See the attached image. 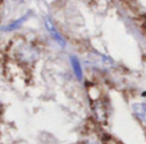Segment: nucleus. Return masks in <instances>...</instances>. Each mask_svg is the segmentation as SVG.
Returning <instances> with one entry per match:
<instances>
[{
  "label": "nucleus",
  "instance_id": "obj_4",
  "mask_svg": "<svg viewBox=\"0 0 146 144\" xmlns=\"http://www.w3.org/2000/svg\"><path fill=\"white\" fill-rule=\"evenodd\" d=\"M87 144H96V143H94V142H91V143H87Z\"/></svg>",
  "mask_w": 146,
  "mask_h": 144
},
{
  "label": "nucleus",
  "instance_id": "obj_2",
  "mask_svg": "<svg viewBox=\"0 0 146 144\" xmlns=\"http://www.w3.org/2000/svg\"><path fill=\"white\" fill-rule=\"evenodd\" d=\"M72 61H73V65H74V69H76V73H77V75H78V77H81V68H80V65H78L77 60H76V59L73 58V59H72Z\"/></svg>",
  "mask_w": 146,
  "mask_h": 144
},
{
  "label": "nucleus",
  "instance_id": "obj_1",
  "mask_svg": "<svg viewBox=\"0 0 146 144\" xmlns=\"http://www.w3.org/2000/svg\"><path fill=\"white\" fill-rule=\"evenodd\" d=\"M133 114L136 115V117L146 126V105L145 103H135L132 106Z\"/></svg>",
  "mask_w": 146,
  "mask_h": 144
},
{
  "label": "nucleus",
  "instance_id": "obj_3",
  "mask_svg": "<svg viewBox=\"0 0 146 144\" xmlns=\"http://www.w3.org/2000/svg\"><path fill=\"white\" fill-rule=\"evenodd\" d=\"M106 144H118V143H117V142H114V140H109V142L106 143Z\"/></svg>",
  "mask_w": 146,
  "mask_h": 144
}]
</instances>
